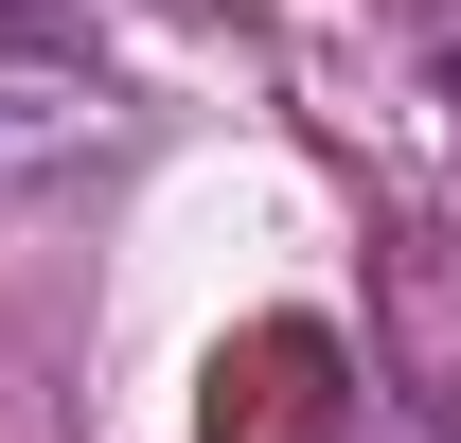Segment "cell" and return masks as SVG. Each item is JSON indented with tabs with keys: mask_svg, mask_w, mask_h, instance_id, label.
Segmentation results:
<instances>
[]
</instances>
